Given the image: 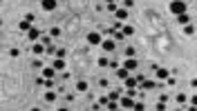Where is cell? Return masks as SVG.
I'll use <instances>...</instances> for the list:
<instances>
[{
  "instance_id": "836d02e7",
  "label": "cell",
  "mask_w": 197,
  "mask_h": 111,
  "mask_svg": "<svg viewBox=\"0 0 197 111\" xmlns=\"http://www.w3.org/2000/svg\"><path fill=\"white\" fill-rule=\"evenodd\" d=\"M191 105H193V107H197V96H193V98H191Z\"/></svg>"
},
{
  "instance_id": "5b68a950",
  "label": "cell",
  "mask_w": 197,
  "mask_h": 111,
  "mask_svg": "<svg viewBox=\"0 0 197 111\" xmlns=\"http://www.w3.org/2000/svg\"><path fill=\"white\" fill-rule=\"evenodd\" d=\"M43 9H45V11H54V9H56V0H43Z\"/></svg>"
},
{
  "instance_id": "3957f363",
  "label": "cell",
  "mask_w": 197,
  "mask_h": 111,
  "mask_svg": "<svg viewBox=\"0 0 197 111\" xmlns=\"http://www.w3.org/2000/svg\"><path fill=\"white\" fill-rule=\"evenodd\" d=\"M121 107H123V109H135L132 96H123V98H121Z\"/></svg>"
},
{
  "instance_id": "30bf717a",
  "label": "cell",
  "mask_w": 197,
  "mask_h": 111,
  "mask_svg": "<svg viewBox=\"0 0 197 111\" xmlns=\"http://www.w3.org/2000/svg\"><path fill=\"white\" fill-rule=\"evenodd\" d=\"M52 67H54L56 71H61V69H65V60H63V58H56V60H54V64H52Z\"/></svg>"
},
{
  "instance_id": "44dd1931",
  "label": "cell",
  "mask_w": 197,
  "mask_h": 111,
  "mask_svg": "<svg viewBox=\"0 0 197 111\" xmlns=\"http://www.w3.org/2000/svg\"><path fill=\"white\" fill-rule=\"evenodd\" d=\"M108 64H110V60L105 58V56H101L99 58V67H108Z\"/></svg>"
},
{
  "instance_id": "d6986e66",
  "label": "cell",
  "mask_w": 197,
  "mask_h": 111,
  "mask_svg": "<svg viewBox=\"0 0 197 111\" xmlns=\"http://www.w3.org/2000/svg\"><path fill=\"white\" fill-rule=\"evenodd\" d=\"M141 87H143V89H155V82H152V80H143Z\"/></svg>"
},
{
  "instance_id": "2e32d148",
  "label": "cell",
  "mask_w": 197,
  "mask_h": 111,
  "mask_svg": "<svg viewBox=\"0 0 197 111\" xmlns=\"http://www.w3.org/2000/svg\"><path fill=\"white\" fill-rule=\"evenodd\" d=\"M137 82H139L137 78H126V87H128V89H135V87H137Z\"/></svg>"
},
{
  "instance_id": "8992f818",
  "label": "cell",
  "mask_w": 197,
  "mask_h": 111,
  "mask_svg": "<svg viewBox=\"0 0 197 111\" xmlns=\"http://www.w3.org/2000/svg\"><path fill=\"white\" fill-rule=\"evenodd\" d=\"M114 18H117L119 22L126 20V18H128V9H126V7H123V9H117V11H114Z\"/></svg>"
},
{
  "instance_id": "52a82bcc",
  "label": "cell",
  "mask_w": 197,
  "mask_h": 111,
  "mask_svg": "<svg viewBox=\"0 0 197 111\" xmlns=\"http://www.w3.org/2000/svg\"><path fill=\"white\" fill-rule=\"evenodd\" d=\"M177 22H179V25H188V22H191V16L184 11V13H179V16H177Z\"/></svg>"
},
{
  "instance_id": "f1b7e54d",
  "label": "cell",
  "mask_w": 197,
  "mask_h": 111,
  "mask_svg": "<svg viewBox=\"0 0 197 111\" xmlns=\"http://www.w3.org/2000/svg\"><path fill=\"white\" fill-rule=\"evenodd\" d=\"M155 109H157V111H164V109H166V102H164V100H161V102H157Z\"/></svg>"
},
{
  "instance_id": "cb8c5ba5",
  "label": "cell",
  "mask_w": 197,
  "mask_h": 111,
  "mask_svg": "<svg viewBox=\"0 0 197 111\" xmlns=\"http://www.w3.org/2000/svg\"><path fill=\"white\" fill-rule=\"evenodd\" d=\"M184 31H186V36H193V33H195V27H193V25H186Z\"/></svg>"
},
{
  "instance_id": "ac0fdd59",
  "label": "cell",
  "mask_w": 197,
  "mask_h": 111,
  "mask_svg": "<svg viewBox=\"0 0 197 111\" xmlns=\"http://www.w3.org/2000/svg\"><path fill=\"white\" fill-rule=\"evenodd\" d=\"M56 51H58V49H56L54 44H47V49H45V53H47V56H56Z\"/></svg>"
},
{
  "instance_id": "484cf974",
  "label": "cell",
  "mask_w": 197,
  "mask_h": 111,
  "mask_svg": "<svg viewBox=\"0 0 197 111\" xmlns=\"http://www.w3.org/2000/svg\"><path fill=\"white\" fill-rule=\"evenodd\" d=\"M25 20H27V22H32V25H34V20H36V16H34V13H27V16H25Z\"/></svg>"
},
{
  "instance_id": "8fae6325",
  "label": "cell",
  "mask_w": 197,
  "mask_h": 111,
  "mask_svg": "<svg viewBox=\"0 0 197 111\" xmlns=\"http://www.w3.org/2000/svg\"><path fill=\"white\" fill-rule=\"evenodd\" d=\"M128 71H130V69H126V67H119V71H117V78H121V80L130 78V76H128Z\"/></svg>"
},
{
  "instance_id": "277c9868",
  "label": "cell",
  "mask_w": 197,
  "mask_h": 111,
  "mask_svg": "<svg viewBox=\"0 0 197 111\" xmlns=\"http://www.w3.org/2000/svg\"><path fill=\"white\" fill-rule=\"evenodd\" d=\"M27 38H29L32 42H34V40H38V38H41V31H38V29H36V27H32V29H29V31H27Z\"/></svg>"
},
{
  "instance_id": "7a4b0ae2",
  "label": "cell",
  "mask_w": 197,
  "mask_h": 111,
  "mask_svg": "<svg viewBox=\"0 0 197 111\" xmlns=\"http://www.w3.org/2000/svg\"><path fill=\"white\" fill-rule=\"evenodd\" d=\"M88 42L90 44H103V38L99 31H92V33H88Z\"/></svg>"
},
{
  "instance_id": "6da1fadb",
  "label": "cell",
  "mask_w": 197,
  "mask_h": 111,
  "mask_svg": "<svg viewBox=\"0 0 197 111\" xmlns=\"http://www.w3.org/2000/svg\"><path fill=\"white\" fill-rule=\"evenodd\" d=\"M170 11H173L175 16L184 13V11H186V5H184V0H173V2H170Z\"/></svg>"
},
{
  "instance_id": "ba28073f",
  "label": "cell",
  "mask_w": 197,
  "mask_h": 111,
  "mask_svg": "<svg viewBox=\"0 0 197 111\" xmlns=\"http://www.w3.org/2000/svg\"><path fill=\"white\" fill-rule=\"evenodd\" d=\"M168 76H170V71H168V69H164V67L157 69V78H159V80H166Z\"/></svg>"
},
{
  "instance_id": "9a60e30c",
  "label": "cell",
  "mask_w": 197,
  "mask_h": 111,
  "mask_svg": "<svg viewBox=\"0 0 197 111\" xmlns=\"http://www.w3.org/2000/svg\"><path fill=\"white\" fill-rule=\"evenodd\" d=\"M76 91H81V94H83V91H88V82L85 80H79L76 82Z\"/></svg>"
},
{
  "instance_id": "d4e9b609",
  "label": "cell",
  "mask_w": 197,
  "mask_h": 111,
  "mask_svg": "<svg viewBox=\"0 0 197 111\" xmlns=\"http://www.w3.org/2000/svg\"><path fill=\"white\" fill-rule=\"evenodd\" d=\"M126 58H135V49H132V47L126 49Z\"/></svg>"
},
{
  "instance_id": "4fadbf2b",
  "label": "cell",
  "mask_w": 197,
  "mask_h": 111,
  "mask_svg": "<svg viewBox=\"0 0 197 111\" xmlns=\"http://www.w3.org/2000/svg\"><path fill=\"white\" fill-rule=\"evenodd\" d=\"M123 67H126V69H130V71H132V69H137V60H135V58H128Z\"/></svg>"
},
{
  "instance_id": "5bb4252c",
  "label": "cell",
  "mask_w": 197,
  "mask_h": 111,
  "mask_svg": "<svg viewBox=\"0 0 197 111\" xmlns=\"http://www.w3.org/2000/svg\"><path fill=\"white\" fill-rule=\"evenodd\" d=\"M54 71H56L54 67H45L43 69V78H54Z\"/></svg>"
},
{
  "instance_id": "83f0119b",
  "label": "cell",
  "mask_w": 197,
  "mask_h": 111,
  "mask_svg": "<svg viewBox=\"0 0 197 111\" xmlns=\"http://www.w3.org/2000/svg\"><path fill=\"white\" fill-rule=\"evenodd\" d=\"M65 56H67V51H65V49H58V51H56V58H65Z\"/></svg>"
},
{
  "instance_id": "e575fe53",
  "label": "cell",
  "mask_w": 197,
  "mask_h": 111,
  "mask_svg": "<svg viewBox=\"0 0 197 111\" xmlns=\"http://www.w3.org/2000/svg\"><path fill=\"white\" fill-rule=\"evenodd\" d=\"M105 2H114V0H105Z\"/></svg>"
},
{
  "instance_id": "4dcf8cb0",
  "label": "cell",
  "mask_w": 197,
  "mask_h": 111,
  "mask_svg": "<svg viewBox=\"0 0 197 111\" xmlns=\"http://www.w3.org/2000/svg\"><path fill=\"white\" fill-rule=\"evenodd\" d=\"M9 56H14V58H18V56H20V51H18V49H16V47H14V49H11V51H9Z\"/></svg>"
},
{
  "instance_id": "7c38bea8",
  "label": "cell",
  "mask_w": 197,
  "mask_h": 111,
  "mask_svg": "<svg viewBox=\"0 0 197 111\" xmlns=\"http://www.w3.org/2000/svg\"><path fill=\"white\" fill-rule=\"evenodd\" d=\"M45 49H47V44H43V42L34 44V53H45Z\"/></svg>"
},
{
  "instance_id": "1f68e13d",
  "label": "cell",
  "mask_w": 197,
  "mask_h": 111,
  "mask_svg": "<svg viewBox=\"0 0 197 111\" xmlns=\"http://www.w3.org/2000/svg\"><path fill=\"white\" fill-rule=\"evenodd\" d=\"M177 102H186V96L184 94H177Z\"/></svg>"
},
{
  "instance_id": "603a6c76",
  "label": "cell",
  "mask_w": 197,
  "mask_h": 111,
  "mask_svg": "<svg viewBox=\"0 0 197 111\" xmlns=\"http://www.w3.org/2000/svg\"><path fill=\"white\" fill-rule=\"evenodd\" d=\"M49 36H52V38H56V36H61V29H58V27H52V29H49Z\"/></svg>"
},
{
  "instance_id": "ffe728a7",
  "label": "cell",
  "mask_w": 197,
  "mask_h": 111,
  "mask_svg": "<svg viewBox=\"0 0 197 111\" xmlns=\"http://www.w3.org/2000/svg\"><path fill=\"white\" fill-rule=\"evenodd\" d=\"M45 100H47V102H54V100H56V94H54V91H47V94H45Z\"/></svg>"
},
{
  "instance_id": "4316f807",
  "label": "cell",
  "mask_w": 197,
  "mask_h": 111,
  "mask_svg": "<svg viewBox=\"0 0 197 111\" xmlns=\"http://www.w3.org/2000/svg\"><path fill=\"white\" fill-rule=\"evenodd\" d=\"M121 31H123L126 36H132V31H135V29H132V27H123V29H121Z\"/></svg>"
},
{
  "instance_id": "e0dca14e",
  "label": "cell",
  "mask_w": 197,
  "mask_h": 111,
  "mask_svg": "<svg viewBox=\"0 0 197 111\" xmlns=\"http://www.w3.org/2000/svg\"><path fill=\"white\" fill-rule=\"evenodd\" d=\"M105 109H110V111H114V109H121V102H117V100H110Z\"/></svg>"
},
{
  "instance_id": "7402d4cb",
  "label": "cell",
  "mask_w": 197,
  "mask_h": 111,
  "mask_svg": "<svg viewBox=\"0 0 197 111\" xmlns=\"http://www.w3.org/2000/svg\"><path fill=\"white\" fill-rule=\"evenodd\" d=\"M20 29H23V31H29V29H32V22L23 20V22H20Z\"/></svg>"
},
{
  "instance_id": "d6a6232c",
  "label": "cell",
  "mask_w": 197,
  "mask_h": 111,
  "mask_svg": "<svg viewBox=\"0 0 197 111\" xmlns=\"http://www.w3.org/2000/svg\"><path fill=\"white\" fill-rule=\"evenodd\" d=\"M135 5V0H123V7H132Z\"/></svg>"
},
{
  "instance_id": "9c48e42d",
  "label": "cell",
  "mask_w": 197,
  "mask_h": 111,
  "mask_svg": "<svg viewBox=\"0 0 197 111\" xmlns=\"http://www.w3.org/2000/svg\"><path fill=\"white\" fill-rule=\"evenodd\" d=\"M114 44H117V40H103V49L105 51H114Z\"/></svg>"
},
{
  "instance_id": "f546056e",
  "label": "cell",
  "mask_w": 197,
  "mask_h": 111,
  "mask_svg": "<svg viewBox=\"0 0 197 111\" xmlns=\"http://www.w3.org/2000/svg\"><path fill=\"white\" fill-rule=\"evenodd\" d=\"M119 96H121L119 91H112V94H110V100H119Z\"/></svg>"
}]
</instances>
